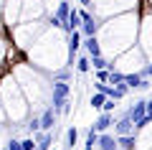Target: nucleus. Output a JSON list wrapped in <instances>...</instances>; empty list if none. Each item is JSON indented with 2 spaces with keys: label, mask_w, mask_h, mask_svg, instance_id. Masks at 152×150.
<instances>
[{
  "label": "nucleus",
  "mask_w": 152,
  "mask_h": 150,
  "mask_svg": "<svg viewBox=\"0 0 152 150\" xmlns=\"http://www.w3.org/2000/svg\"><path fill=\"white\" fill-rule=\"evenodd\" d=\"M69 94H71V86L66 81H53L51 84V107L61 115H69L71 112V104H69Z\"/></svg>",
  "instance_id": "f257e3e1"
},
{
  "label": "nucleus",
  "mask_w": 152,
  "mask_h": 150,
  "mask_svg": "<svg viewBox=\"0 0 152 150\" xmlns=\"http://www.w3.org/2000/svg\"><path fill=\"white\" fill-rule=\"evenodd\" d=\"M134 130L137 127H134V122H132V117L127 112L114 122V132H117V137H122V135H134Z\"/></svg>",
  "instance_id": "f03ea898"
},
{
  "label": "nucleus",
  "mask_w": 152,
  "mask_h": 150,
  "mask_svg": "<svg viewBox=\"0 0 152 150\" xmlns=\"http://www.w3.org/2000/svg\"><path fill=\"white\" fill-rule=\"evenodd\" d=\"M79 13H81V33H84V36H86V38H91V36H96V31H99V23L96 21H94V16H91V13H86V10H79Z\"/></svg>",
  "instance_id": "7ed1b4c3"
},
{
  "label": "nucleus",
  "mask_w": 152,
  "mask_h": 150,
  "mask_svg": "<svg viewBox=\"0 0 152 150\" xmlns=\"http://www.w3.org/2000/svg\"><path fill=\"white\" fill-rule=\"evenodd\" d=\"M81 36H84L81 31L69 33V61H71V64H74V59H76V51L81 48Z\"/></svg>",
  "instance_id": "20e7f679"
},
{
  "label": "nucleus",
  "mask_w": 152,
  "mask_h": 150,
  "mask_svg": "<svg viewBox=\"0 0 152 150\" xmlns=\"http://www.w3.org/2000/svg\"><path fill=\"white\" fill-rule=\"evenodd\" d=\"M56 109L53 107H48V109H43V115H41V130L43 132H51L53 130V125H56Z\"/></svg>",
  "instance_id": "39448f33"
},
{
  "label": "nucleus",
  "mask_w": 152,
  "mask_h": 150,
  "mask_svg": "<svg viewBox=\"0 0 152 150\" xmlns=\"http://www.w3.org/2000/svg\"><path fill=\"white\" fill-rule=\"evenodd\" d=\"M112 125H114V115H112V112H102V115L96 117V122H94V130L102 135V132H107Z\"/></svg>",
  "instance_id": "423d86ee"
},
{
  "label": "nucleus",
  "mask_w": 152,
  "mask_h": 150,
  "mask_svg": "<svg viewBox=\"0 0 152 150\" xmlns=\"http://www.w3.org/2000/svg\"><path fill=\"white\" fill-rule=\"evenodd\" d=\"M99 150H119V143H117L114 135L102 132V135H99Z\"/></svg>",
  "instance_id": "0eeeda50"
},
{
  "label": "nucleus",
  "mask_w": 152,
  "mask_h": 150,
  "mask_svg": "<svg viewBox=\"0 0 152 150\" xmlns=\"http://www.w3.org/2000/svg\"><path fill=\"white\" fill-rule=\"evenodd\" d=\"M84 48H86V54H89V56H102V46H99L96 36L86 38V41H84Z\"/></svg>",
  "instance_id": "6e6552de"
},
{
  "label": "nucleus",
  "mask_w": 152,
  "mask_h": 150,
  "mask_svg": "<svg viewBox=\"0 0 152 150\" xmlns=\"http://www.w3.org/2000/svg\"><path fill=\"white\" fill-rule=\"evenodd\" d=\"M33 137H36V143H38V150H51V132H43V130H41V132H36Z\"/></svg>",
  "instance_id": "1a4fd4ad"
},
{
  "label": "nucleus",
  "mask_w": 152,
  "mask_h": 150,
  "mask_svg": "<svg viewBox=\"0 0 152 150\" xmlns=\"http://www.w3.org/2000/svg\"><path fill=\"white\" fill-rule=\"evenodd\" d=\"M117 143H119L122 150H137V137L134 135H122V137H117Z\"/></svg>",
  "instance_id": "9d476101"
},
{
  "label": "nucleus",
  "mask_w": 152,
  "mask_h": 150,
  "mask_svg": "<svg viewBox=\"0 0 152 150\" xmlns=\"http://www.w3.org/2000/svg\"><path fill=\"white\" fill-rule=\"evenodd\" d=\"M76 71L79 74H89L91 71V56H79L76 59Z\"/></svg>",
  "instance_id": "9b49d317"
},
{
  "label": "nucleus",
  "mask_w": 152,
  "mask_h": 150,
  "mask_svg": "<svg viewBox=\"0 0 152 150\" xmlns=\"http://www.w3.org/2000/svg\"><path fill=\"white\" fill-rule=\"evenodd\" d=\"M107 99H109L107 94H102V92H94V94H91V99H89V104H91L94 109H104V104H107Z\"/></svg>",
  "instance_id": "f8f14e48"
},
{
  "label": "nucleus",
  "mask_w": 152,
  "mask_h": 150,
  "mask_svg": "<svg viewBox=\"0 0 152 150\" xmlns=\"http://www.w3.org/2000/svg\"><path fill=\"white\" fill-rule=\"evenodd\" d=\"M96 145H99V132L91 127V130L86 132V145H84V150H94Z\"/></svg>",
  "instance_id": "ddd939ff"
},
{
  "label": "nucleus",
  "mask_w": 152,
  "mask_h": 150,
  "mask_svg": "<svg viewBox=\"0 0 152 150\" xmlns=\"http://www.w3.org/2000/svg\"><path fill=\"white\" fill-rule=\"evenodd\" d=\"M142 79H145V76H142L140 71L127 74V86H129V89H140V86H142Z\"/></svg>",
  "instance_id": "4468645a"
},
{
  "label": "nucleus",
  "mask_w": 152,
  "mask_h": 150,
  "mask_svg": "<svg viewBox=\"0 0 152 150\" xmlns=\"http://www.w3.org/2000/svg\"><path fill=\"white\" fill-rule=\"evenodd\" d=\"M127 81V74H122V71H109V84H114V86H119V84H124Z\"/></svg>",
  "instance_id": "2eb2a0df"
},
{
  "label": "nucleus",
  "mask_w": 152,
  "mask_h": 150,
  "mask_svg": "<svg viewBox=\"0 0 152 150\" xmlns=\"http://www.w3.org/2000/svg\"><path fill=\"white\" fill-rule=\"evenodd\" d=\"M76 137H79V130H76V127H69V130H66V148H74V145H76Z\"/></svg>",
  "instance_id": "dca6fc26"
},
{
  "label": "nucleus",
  "mask_w": 152,
  "mask_h": 150,
  "mask_svg": "<svg viewBox=\"0 0 152 150\" xmlns=\"http://www.w3.org/2000/svg\"><path fill=\"white\" fill-rule=\"evenodd\" d=\"M26 130H28V132H31V135H36V132H41V117H33L31 122L26 125Z\"/></svg>",
  "instance_id": "f3484780"
},
{
  "label": "nucleus",
  "mask_w": 152,
  "mask_h": 150,
  "mask_svg": "<svg viewBox=\"0 0 152 150\" xmlns=\"http://www.w3.org/2000/svg\"><path fill=\"white\" fill-rule=\"evenodd\" d=\"M71 76V69H58V71H53V81H66Z\"/></svg>",
  "instance_id": "a211bd4d"
},
{
  "label": "nucleus",
  "mask_w": 152,
  "mask_h": 150,
  "mask_svg": "<svg viewBox=\"0 0 152 150\" xmlns=\"http://www.w3.org/2000/svg\"><path fill=\"white\" fill-rule=\"evenodd\" d=\"M20 143H23V150H38L36 137H26V140H20Z\"/></svg>",
  "instance_id": "6ab92c4d"
},
{
  "label": "nucleus",
  "mask_w": 152,
  "mask_h": 150,
  "mask_svg": "<svg viewBox=\"0 0 152 150\" xmlns=\"http://www.w3.org/2000/svg\"><path fill=\"white\" fill-rule=\"evenodd\" d=\"M5 148H8V150H23V143H20V140H15V137H10Z\"/></svg>",
  "instance_id": "aec40b11"
},
{
  "label": "nucleus",
  "mask_w": 152,
  "mask_h": 150,
  "mask_svg": "<svg viewBox=\"0 0 152 150\" xmlns=\"http://www.w3.org/2000/svg\"><path fill=\"white\" fill-rule=\"evenodd\" d=\"M96 81H107V84H109V69H104V71H96Z\"/></svg>",
  "instance_id": "412c9836"
},
{
  "label": "nucleus",
  "mask_w": 152,
  "mask_h": 150,
  "mask_svg": "<svg viewBox=\"0 0 152 150\" xmlns=\"http://www.w3.org/2000/svg\"><path fill=\"white\" fill-rule=\"evenodd\" d=\"M114 102H117V99H107V104H104V109H102V112H114V107H117Z\"/></svg>",
  "instance_id": "4be33fe9"
},
{
  "label": "nucleus",
  "mask_w": 152,
  "mask_h": 150,
  "mask_svg": "<svg viewBox=\"0 0 152 150\" xmlns=\"http://www.w3.org/2000/svg\"><path fill=\"white\" fill-rule=\"evenodd\" d=\"M140 74H142V76H152V61L142 66V71H140Z\"/></svg>",
  "instance_id": "5701e85b"
},
{
  "label": "nucleus",
  "mask_w": 152,
  "mask_h": 150,
  "mask_svg": "<svg viewBox=\"0 0 152 150\" xmlns=\"http://www.w3.org/2000/svg\"><path fill=\"white\" fill-rule=\"evenodd\" d=\"M150 86H152V81L145 76V79H142V86H140V89H150Z\"/></svg>",
  "instance_id": "b1692460"
},
{
  "label": "nucleus",
  "mask_w": 152,
  "mask_h": 150,
  "mask_svg": "<svg viewBox=\"0 0 152 150\" xmlns=\"http://www.w3.org/2000/svg\"><path fill=\"white\" fill-rule=\"evenodd\" d=\"M147 117L152 120V99H147Z\"/></svg>",
  "instance_id": "393cba45"
},
{
  "label": "nucleus",
  "mask_w": 152,
  "mask_h": 150,
  "mask_svg": "<svg viewBox=\"0 0 152 150\" xmlns=\"http://www.w3.org/2000/svg\"><path fill=\"white\" fill-rule=\"evenodd\" d=\"M79 3H81V5H91V0H79Z\"/></svg>",
  "instance_id": "a878e982"
},
{
  "label": "nucleus",
  "mask_w": 152,
  "mask_h": 150,
  "mask_svg": "<svg viewBox=\"0 0 152 150\" xmlns=\"http://www.w3.org/2000/svg\"><path fill=\"white\" fill-rule=\"evenodd\" d=\"M5 150H8V148H5Z\"/></svg>",
  "instance_id": "bb28decb"
}]
</instances>
